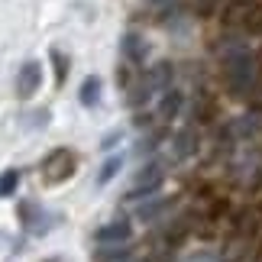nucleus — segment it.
Masks as SVG:
<instances>
[{
  "label": "nucleus",
  "instance_id": "nucleus-1",
  "mask_svg": "<svg viewBox=\"0 0 262 262\" xmlns=\"http://www.w3.org/2000/svg\"><path fill=\"white\" fill-rule=\"evenodd\" d=\"M227 65H224V72H227V81L233 91H246L249 84H253V78H256V62H253V55L246 52L243 46H233V49H227Z\"/></svg>",
  "mask_w": 262,
  "mask_h": 262
},
{
  "label": "nucleus",
  "instance_id": "nucleus-2",
  "mask_svg": "<svg viewBox=\"0 0 262 262\" xmlns=\"http://www.w3.org/2000/svg\"><path fill=\"white\" fill-rule=\"evenodd\" d=\"M168 81H172V65H168V62L152 65V68L143 75V81L133 88V94H129V104H146V100L156 97L159 91H168Z\"/></svg>",
  "mask_w": 262,
  "mask_h": 262
},
{
  "label": "nucleus",
  "instance_id": "nucleus-3",
  "mask_svg": "<svg viewBox=\"0 0 262 262\" xmlns=\"http://www.w3.org/2000/svg\"><path fill=\"white\" fill-rule=\"evenodd\" d=\"M19 217H23V227L33 236H42V233H49V230L58 224V214L46 210L42 204H36V201H26V204L19 207Z\"/></svg>",
  "mask_w": 262,
  "mask_h": 262
},
{
  "label": "nucleus",
  "instance_id": "nucleus-4",
  "mask_svg": "<svg viewBox=\"0 0 262 262\" xmlns=\"http://www.w3.org/2000/svg\"><path fill=\"white\" fill-rule=\"evenodd\" d=\"M72 172H75V156L68 152V149H52V152L46 156L42 178L49 181V185H58V181L72 178Z\"/></svg>",
  "mask_w": 262,
  "mask_h": 262
},
{
  "label": "nucleus",
  "instance_id": "nucleus-5",
  "mask_svg": "<svg viewBox=\"0 0 262 262\" xmlns=\"http://www.w3.org/2000/svg\"><path fill=\"white\" fill-rule=\"evenodd\" d=\"M162 181H165V168L159 162H149V165L139 168L133 188H129V198H152L156 191L162 188Z\"/></svg>",
  "mask_w": 262,
  "mask_h": 262
},
{
  "label": "nucleus",
  "instance_id": "nucleus-6",
  "mask_svg": "<svg viewBox=\"0 0 262 262\" xmlns=\"http://www.w3.org/2000/svg\"><path fill=\"white\" fill-rule=\"evenodd\" d=\"M39 84H42V65L36 62V58H26L23 65H19V72H16V94L19 97H33Z\"/></svg>",
  "mask_w": 262,
  "mask_h": 262
},
{
  "label": "nucleus",
  "instance_id": "nucleus-7",
  "mask_svg": "<svg viewBox=\"0 0 262 262\" xmlns=\"http://www.w3.org/2000/svg\"><path fill=\"white\" fill-rule=\"evenodd\" d=\"M129 233H133V227H129V220H123V217H117V220H110V224H104L94 233V239L100 246H123L126 239H129Z\"/></svg>",
  "mask_w": 262,
  "mask_h": 262
},
{
  "label": "nucleus",
  "instance_id": "nucleus-8",
  "mask_svg": "<svg viewBox=\"0 0 262 262\" xmlns=\"http://www.w3.org/2000/svg\"><path fill=\"white\" fill-rule=\"evenodd\" d=\"M120 52H123L126 62H133V65H143V58L149 55V42L139 33H126L123 39H120Z\"/></svg>",
  "mask_w": 262,
  "mask_h": 262
},
{
  "label": "nucleus",
  "instance_id": "nucleus-9",
  "mask_svg": "<svg viewBox=\"0 0 262 262\" xmlns=\"http://www.w3.org/2000/svg\"><path fill=\"white\" fill-rule=\"evenodd\" d=\"M100 78L97 75H91L81 81V91H78V100H81V107H97L100 104Z\"/></svg>",
  "mask_w": 262,
  "mask_h": 262
},
{
  "label": "nucleus",
  "instance_id": "nucleus-10",
  "mask_svg": "<svg viewBox=\"0 0 262 262\" xmlns=\"http://www.w3.org/2000/svg\"><path fill=\"white\" fill-rule=\"evenodd\" d=\"M120 168H123V156H110L107 162L100 165V172H97V185H107V181H114Z\"/></svg>",
  "mask_w": 262,
  "mask_h": 262
},
{
  "label": "nucleus",
  "instance_id": "nucleus-11",
  "mask_svg": "<svg viewBox=\"0 0 262 262\" xmlns=\"http://www.w3.org/2000/svg\"><path fill=\"white\" fill-rule=\"evenodd\" d=\"M49 120H52V114H49L46 107H39V110H29V114H23V126H26V129H46Z\"/></svg>",
  "mask_w": 262,
  "mask_h": 262
},
{
  "label": "nucleus",
  "instance_id": "nucleus-12",
  "mask_svg": "<svg viewBox=\"0 0 262 262\" xmlns=\"http://www.w3.org/2000/svg\"><path fill=\"white\" fill-rule=\"evenodd\" d=\"M19 185V168H7V172H0V198H10Z\"/></svg>",
  "mask_w": 262,
  "mask_h": 262
},
{
  "label": "nucleus",
  "instance_id": "nucleus-13",
  "mask_svg": "<svg viewBox=\"0 0 262 262\" xmlns=\"http://www.w3.org/2000/svg\"><path fill=\"white\" fill-rule=\"evenodd\" d=\"M181 262H220V253H217V249H210V246H201V249L185 253Z\"/></svg>",
  "mask_w": 262,
  "mask_h": 262
},
{
  "label": "nucleus",
  "instance_id": "nucleus-14",
  "mask_svg": "<svg viewBox=\"0 0 262 262\" xmlns=\"http://www.w3.org/2000/svg\"><path fill=\"white\" fill-rule=\"evenodd\" d=\"M129 256V246H104L97 253V262H123Z\"/></svg>",
  "mask_w": 262,
  "mask_h": 262
},
{
  "label": "nucleus",
  "instance_id": "nucleus-15",
  "mask_svg": "<svg viewBox=\"0 0 262 262\" xmlns=\"http://www.w3.org/2000/svg\"><path fill=\"white\" fill-rule=\"evenodd\" d=\"M52 58H55V88H62L68 78V58H62L58 49H52Z\"/></svg>",
  "mask_w": 262,
  "mask_h": 262
},
{
  "label": "nucleus",
  "instance_id": "nucleus-16",
  "mask_svg": "<svg viewBox=\"0 0 262 262\" xmlns=\"http://www.w3.org/2000/svg\"><path fill=\"white\" fill-rule=\"evenodd\" d=\"M162 210H165V201H152V204H143L136 214H139V220H156Z\"/></svg>",
  "mask_w": 262,
  "mask_h": 262
},
{
  "label": "nucleus",
  "instance_id": "nucleus-17",
  "mask_svg": "<svg viewBox=\"0 0 262 262\" xmlns=\"http://www.w3.org/2000/svg\"><path fill=\"white\" fill-rule=\"evenodd\" d=\"M178 107H181V97L172 91V94L162 100V110H159V114H162V117H175V114H178Z\"/></svg>",
  "mask_w": 262,
  "mask_h": 262
},
{
  "label": "nucleus",
  "instance_id": "nucleus-18",
  "mask_svg": "<svg viewBox=\"0 0 262 262\" xmlns=\"http://www.w3.org/2000/svg\"><path fill=\"white\" fill-rule=\"evenodd\" d=\"M191 149H194V143H191V133H181V136H178V146H175V156L185 159V156H191Z\"/></svg>",
  "mask_w": 262,
  "mask_h": 262
},
{
  "label": "nucleus",
  "instance_id": "nucleus-19",
  "mask_svg": "<svg viewBox=\"0 0 262 262\" xmlns=\"http://www.w3.org/2000/svg\"><path fill=\"white\" fill-rule=\"evenodd\" d=\"M120 139H123V129H117V133H107V136H104V143H100V149H114Z\"/></svg>",
  "mask_w": 262,
  "mask_h": 262
}]
</instances>
